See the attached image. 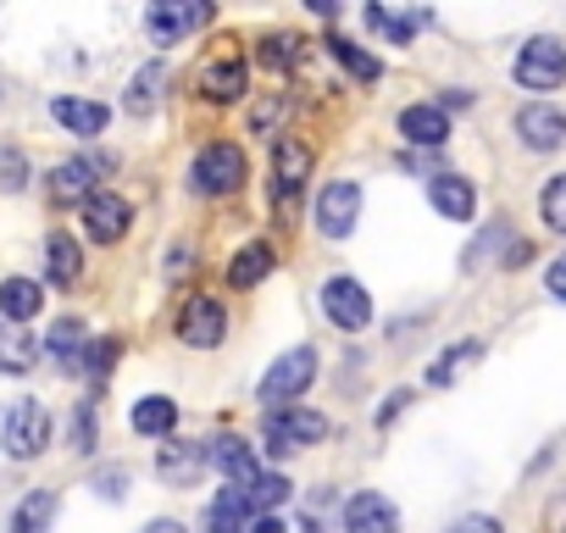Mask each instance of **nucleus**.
<instances>
[{
  "label": "nucleus",
  "mask_w": 566,
  "mask_h": 533,
  "mask_svg": "<svg viewBox=\"0 0 566 533\" xmlns=\"http://www.w3.org/2000/svg\"><path fill=\"white\" fill-rule=\"evenodd\" d=\"M312 384H317V351H312V345H295V351H283V356L261 373V400H266L272 411H283L290 400H301Z\"/></svg>",
  "instance_id": "obj_1"
},
{
  "label": "nucleus",
  "mask_w": 566,
  "mask_h": 533,
  "mask_svg": "<svg viewBox=\"0 0 566 533\" xmlns=\"http://www.w3.org/2000/svg\"><path fill=\"white\" fill-rule=\"evenodd\" d=\"M244 178H250V161H244V150H239V145H228V139L206 145V150L195 156V167H189L195 195H239V189H244Z\"/></svg>",
  "instance_id": "obj_2"
},
{
  "label": "nucleus",
  "mask_w": 566,
  "mask_h": 533,
  "mask_svg": "<svg viewBox=\"0 0 566 533\" xmlns=\"http://www.w3.org/2000/svg\"><path fill=\"white\" fill-rule=\"evenodd\" d=\"M328 439V417L323 411H306V406H283L266 417V456H295L306 445H323Z\"/></svg>",
  "instance_id": "obj_3"
},
{
  "label": "nucleus",
  "mask_w": 566,
  "mask_h": 533,
  "mask_svg": "<svg viewBox=\"0 0 566 533\" xmlns=\"http://www.w3.org/2000/svg\"><path fill=\"white\" fill-rule=\"evenodd\" d=\"M45 445H51V411L40 400H18L7 411V428H0V450L12 461H34L45 456Z\"/></svg>",
  "instance_id": "obj_4"
},
{
  "label": "nucleus",
  "mask_w": 566,
  "mask_h": 533,
  "mask_svg": "<svg viewBox=\"0 0 566 533\" xmlns=\"http://www.w3.org/2000/svg\"><path fill=\"white\" fill-rule=\"evenodd\" d=\"M516 84L522 90H560V79H566V45L560 40H549V34H538V40H527L522 51H516Z\"/></svg>",
  "instance_id": "obj_5"
},
{
  "label": "nucleus",
  "mask_w": 566,
  "mask_h": 533,
  "mask_svg": "<svg viewBox=\"0 0 566 533\" xmlns=\"http://www.w3.org/2000/svg\"><path fill=\"white\" fill-rule=\"evenodd\" d=\"M306 173H312V145L295 139V134H277L272 139V195H277V206H290L306 189Z\"/></svg>",
  "instance_id": "obj_6"
},
{
  "label": "nucleus",
  "mask_w": 566,
  "mask_h": 533,
  "mask_svg": "<svg viewBox=\"0 0 566 533\" xmlns=\"http://www.w3.org/2000/svg\"><path fill=\"white\" fill-rule=\"evenodd\" d=\"M217 18V7H206V0H156V7L145 12V23H150V40L156 45H178L184 34H195V29H206Z\"/></svg>",
  "instance_id": "obj_7"
},
{
  "label": "nucleus",
  "mask_w": 566,
  "mask_h": 533,
  "mask_svg": "<svg viewBox=\"0 0 566 533\" xmlns=\"http://www.w3.org/2000/svg\"><path fill=\"white\" fill-rule=\"evenodd\" d=\"M361 217V184L356 178H334L323 195H317V228L323 239H345Z\"/></svg>",
  "instance_id": "obj_8"
},
{
  "label": "nucleus",
  "mask_w": 566,
  "mask_h": 533,
  "mask_svg": "<svg viewBox=\"0 0 566 533\" xmlns=\"http://www.w3.org/2000/svg\"><path fill=\"white\" fill-rule=\"evenodd\" d=\"M323 312H328L334 328L361 334V328L373 323V295H367L356 279H328V284H323Z\"/></svg>",
  "instance_id": "obj_9"
},
{
  "label": "nucleus",
  "mask_w": 566,
  "mask_h": 533,
  "mask_svg": "<svg viewBox=\"0 0 566 533\" xmlns=\"http://www.w3.org/2000/svg\"><path fill=\"white\" fill-rule=\"evenodd\" d=\"M178 339L195 345V351H217L228 339V312L211 301V295H195L184 312H178Z\"/></svg>",
  "instance_id": "obj_10"
},
{
  "label": "nucleus",
  "mask_w": 566,
  "mask_h": 533,
  "mask_svg": "<svg viewBox=\"0 0 566 533\" xmlns=\"http://www.w3.org/2000/svg\"><path fill=\"white\" fill-rule=\"evenodd\" d=\"M78 211H84V233H90L95 244H117V239L128 233V222H134L128 200H123V195H112V189H95Z\"/></svg>",
  "instance_id": "obj_11"
},
{
  "label": "nucleus",
  "mask_w": 566,
  "mask_h": 533,
  "mask_svg": "<svg viewBox=\"0 0 566 533\" xmlns=\"http://www.w3.org/2000/svg\"><path fill=\"white\" fill-rule=\"evenodd\" d=\"M345 533H400V511L389 494L378 489H361L345 500Z\"/></svg>",
  "instance_id": "obj_12"
},
{
  "label": "nucleus",
  "mask_w": 566,
  "mask_h": 533,
  "mask_svg": "<svg viewBox=\"0 0 566 533\" xmlns=\"http://www.w3.org/2000/svg\"><path fill=\"white\" fill-rule=\"evenodd\" d=\"M106 167H112V161H90V156L62 161V167L51 173V200H56V206H84V200L95 195V178H101Z\"/></svg>",
  "instance_id": "obj_13"
},
{
  "label": "nucleus",
  "mask_w": 566,
  "mask_h": 533,
  "mask_svg": "<svg viewBox=\"0 0 566 533\" xmlns=\"http://www.w3.org/2000/svg\"><path fill=\"white\" fill-rule=\"evenodd\" d=\"M428 200H433V211L450 217V222H472V211H478V189H472L461 173H433V178H428Z\"/></svg>",
  "instance_id": "obj_14"
},
{
  "label": "nucleus",
  "mask_w": 566,
  "mask_h": 533,
  "mask_svg": "<svg viewBox=\"0 0 566 533\" xmlns=\"http://www.w3.org/2000/svg\"><path fill=\"white\" fill-rule=\"evenodd\" d=\"M516 134L527 150H560L566 145V117L555 106H522L516 112Z\"/></svg>",
  "instance_id": "obj_15"
},
{
  "label": "nucleus",
  "mask_w": 566,
  "mask_h": 533,
  "mask_svg": "<svg viewBox=\"0 0 566 533\" xmlns=\"http://www.w3.org/2000/svg\"><path fill=\"white\" fill-rule=\"evenodd\" d=\"M200 456H206V467L228 472L233 483H244L250 472H261V467H255V445H244L239 433H217V439H206Z\"/></svg>",
  "instance_id": "obj_16"
},
{
  "label": "nucleus",
  "mask_w": 566,
  "mask_h": 533,
  "mask_svg": "<svg viewBox=\"0 0 566 533\" xmlns=\"http://www.w3.org/2000/svg\"><path fill=\"white\" fill-rule=\"evenodd\" d=\"M156 478L172 483V489H195V483L206 478V456H200V445H161V456H156Z\"/></svg>",
  "instance_id": "obj_17"
},
{
  "label": "nucleus",
  "mask_w": 566,
  "mask_h": 533,
  "mask_svg": "<svg viewBox=\"0 0 566 533\" xmlns=\"http://www.w3.org/2000/svg\"><path fill=\"white\" fill-rule=\"evenodd\" d=\"M244 90H250V73H244L239 56H222V62H211V67L200 73V95L217 101V106H233Z\"/></svg>",
  "instance_id": "obj_18"
},
{
  "label": "nucleus",
  "mask_w": 566,
  "mask_h": 533,
  "mask_svg": "<svg viewBox=\"0 0 566 533\" xmlns=\"http://www.w3.org/2000/svg\"><path fill=\"white\" fill-rule=\"evenodd\" d=\"M45 279L56 290H73L84 279V250H78L73 233H51V244H45Z\"/></svg>",
  "instance_id": "obj_19"
},
{
  "label": "nucleus",
  "mask_w": 566,
  "mask_h": 533,
  "mask_svg": "<svg viewBox=\"0 0 566 533\" xmlns=\"http://www.w3.org/2000/svg\"><path fill=\"white\" fill-rule=\"evenodd\" d=\"M51 117H56L67 134H84V139L106 134V123H112V112H106L101 101H78V95H62V101L51 106Z\"/></svg>",
  "instance_id": "obj_20"
},
{
  "label": "nucleus",
  "mask_w": 566,
  "mask_h": 533,
  "mask_svg": "<svg viewBox=\"0 0 566 533\" xmlns=\"http://www.w3.org/2000/svg\"><path fill=\"white\" fill-rule=\"evenodd\" d=\"M45 312V290L34 279H7L0 284V317L7 323H34Z\"/></svg>",
  "instance_id": "obj_21"
},
{
  "label": "nucleus",
  "mask_w": 566,
  "mask_h": 533,
  "mask_svg": "<svg viewBox=\"0 0 566 533\" xmlns=\"http://www.w3.org/2000/svg\"><path fill=\"white\" fill-rule=\"evenodd\" d=\"M400 134H406L411 145H444V139H450V117L439 112V101H433V106H406V112H400Z\"/></svg>",
  "instance_id": "obj_22"
},
{
  "label": "nucleus",
  "mask_w": 566,
  "mask_h": 533,
  "mask_svg": "<svg viewBox=\"0 0 566 533\" xmlns=\"http://www.w3.org/2000/svg\"><path fill=\"white\" fill-rule=\"evenodd\" d=\"M239 494H244V505H250L255 516H272L283 500H290V478H283V472H250V478L239 483Z\"/></svg>",
  "instance_id": "obj_23"
},
{
  "label": "nucleus",
  "mask_w": 566,
  "mask_h": 533,
  "mask_svg": "<svg viewBox=\"0 0 566 533\" xmlns=\"http://www.w3.org/2000/svg\"><path fill=\"white\" fill-rule=\"evenodd\" d=\"M161 84H167V67H161V62H145V67L134 73V84H128V95H123V106H128V117H150V112L161 106Z\"/></svg>",
  "instance_id": "obj_24"
},
{
  "label": "nucleus",
  "mask_w": 566,
  "mask_h": 533,
  "mask_svg": "<svg viewBox=\"0 0 566 533\" xmlns=\"http://www.w3.org/2000/svg\"><path fill=\"white\" fill-rule=\"evenodd\" d=\"M134 433H145V439H172V428H178V406L167 400V395H145L139 406H134Z\"/></svg>",
  "instance_id": "obj_25"
},
{
  "label": "nucleus",
  "mask_w": 566,
  "mask_h": 533,
  "mask_svg": "<svg viewBox=\"0 0 566 533\" xmlns=\"http://www.w3.org/2000/svg\"><path fill=\"white\" fill-rule=\"evenodd\" d=\"M266 273H272V244H266V239L244 244V250L228 261V284H233V290H255Z\"/></svg>",
  "instance_id": "obj_26"
},
{
  "label": "nucleus",
  "mask_w": 566,
  "mask_h": 533,
  "mask_svg": "<svg viewBox=\"0 0 566 533\" xmlns=\"http://www.w3.org/2000/svg\"><path fill=\"white\" fill-rule=\"evenodd\" d=\"M361 18H367V29L384 34L389 45H411V34L428 23V12H389V7H367Z\"/></svg>",
  "instance_id": "obj_27"
},
{
  "label": "nucleus",
  "mask_w": 566,
  "mask_h": 533,
  "mask_svg": "<svg viewBox=\"0 0 566 533\" xmlns=\"http://www.w3.org/2000/svg\"><path fill=\"white\" fill-rule=\"evenodd\" d=\"M255 56H261V67H272V73H295V67L306 62V40H301V34H266V40L255 45Z\"/></svg>",
  "instance_id": "obj_28"
},
{
  "label": "nucleus",
  "mask_w": 566,
  "mask_h": 533,
  "mask_svg": "<svg viewBox=\"0 0 566 533\" xmlns=\"http://www.w3.org/2000/svg\"><path fill=\"white\" fill-rule=\"evenodd\" d=\"M323 45L334 51V62H339L356 84H378V79H384V62H378V56H367L361 45H350V40H339V34H328Z\"/></svg>",
  "instance_id": "obj_29"
},
{
  "label": "nucleus",
  "mask_w": 566,
  "mask_h": 533,
  "mask_svg": "<svg viewBox=\"0 0 566 533\" xmlns=\"http://www.w3.org/2000/svg\"><path fill=\"white\" fill-rule=\"evenodd\" d=\"M250 505H244V494H239V483L233 489H217V500H211V511H206V527L211 533H244L250 522Z\"/></svg>",
  "instance_id": "obj_30"
},
{
  "label": "nucleus",
  "mask_w": 566,
  "mask_h": 533,
  "mask_svg": "<svg viewBox=\"0 0 566 533\" xmlns=\"http://www.w3.org/2000/svg\"><path fill=\"white\" fill-rule=\"evenodd\" d=\"M84 345H90V334H84L78 317H62V323H51V334H45V356H56V362H67V367H78Z\"/></svg>",
  "instance_id": "obj_31"
},
{
  "label": "nucleus",
  "mask_w": 566,
  "mask_h": 533,
  "mask_svg": "<svg viewBox=\"0 0 566 533\" xmlns=\"http://www.w3.org/2000/svg\"><path fill=\"white\" fill-rule=\"evenodd\" d=\"M56 516V489H34L23 494V505L12 511V533H45Z\"/></svg>",
  "instance_id": "obj_32"
},
{
  "label": "nucleus",
  "mask_w": 566,
  "mask_h": 533,
  "mask_svg": "<svg viewBox=\"0 0 566 533\" xmlns=\"http://www.w3.org/2000/svg\"><path fill=\"white\" fill-rule=\"evenodd\" d=\"M478 356H483V345H478V339H461V345H450V351H444V356L428 367V384H455V373H461L467 362H478Z\"/></svg>",
  "instance_id": "obj_33"
},
{
  "label": "nucleus",
  "mask_w": 566,
  "mask_h": 533,
  "mask_svg": "<svg viewBox=\"0 0 566 533\" xmlns=\"http://www.w3.org/2000/svg\"><path fill=\"white\" fill-rule=\"evenodd\" d=\"M538 211H544V222H549L555 233H566V173L544 184V195H538Z\"/></svg>",
  "instance_id": "obj_34"
},
{
  "label": "nucleus",
  "mask_w": 566,
  "mask_h": 533,
  "mask_svg": "<svg viewBox=\"0 0 566 533\" xmlns=\"http://www.w3.org/2000/svg\"><path fill=\"white\" fill-rule=\"evenodd\" d=\"M23 184H29V156H23V150H12V145H0V189L18 195Z\"/></svg>",
  "instance_id": "obj_35"
},
{
  "label": "nucleus",
  "mask_w": 566,
  "mask_h": 533,
  "mask_svg": "<svg viewBox=\"0 0 566 533\" xmlns=\"http://www.w3.org/2000/svg\"><path fill=\"white\" fill-rule=\"evenodd\" d=\"M283 117H290V101H261V106L250 112V128L277 139V123H283Z\"/></svg>",
  "instance_id": "obj_36"
},
{
  "label": "nucleus",
  "mask_w": 566,
  "mask_h": 533,
  "mask_svg": "<svg viewBox=\"0 0 566 533\" xmlns=\"http://www.w3.org/2000/svg\"><path fill=\"white\" fill-rule=\"evenodd\" d=\"M95 433H101V422H95V400H90V406L73 411V445L78 450H95Z\"/></svg>",
  "instance_id": "obj_37"
},
{
  "label": "nucleus",
  "mask_w": 566,
  "mask_h": 533,
  "mask_svg": "<svg viewBox=\"0 0 566 533\" xmlns=\"http://www.w3.org/2000/svg\"><path fill=\"white\" fill-rule=\"evenodd\" d=\"M123 483H128V467H106V472H95V494H101V500H123Z\"/></svg>",
  "instance_id": "obj_38"
},
{
  "label": "nucleus",
  "mask_w": 566,
  "mask_h": 533,
  "mask_svg": "<svg viewBox=\"0 0 566 533\" xmlns=\"http://www.w3.org/2000/svg\"><path fill=\"white\" fill-rule=\"evenodd\" d=\"M406 406H411V389H395V395H389V406L378 411V428H389V422H395V417H400Z\"/></svg>",
  "instance_id": "obj_39"
},
{
  "label": "nucleus",
  "mask_w": 566,
  "mask_h": 533,
  "mask_svg": "<svg viewBox=\"0 0 566 533\" xmlns=\"http://www.w3.org/2000/svg\"><path fill=\"white\" fill-rule=\"evenodd\" d=\"M450 533H500V522H494V516H461Z\"/></svg>",
  "instance_id": "obj_40"
},
{
  "label": "nucleus",
  "mask_w": 566,
  "mask_h": 533,
  "mask_svg": "<svg viewBox=\"0 0 566 533\" xmlns=\"http://www.w3.org/2000/svg\"><path fill=\"white\" fill-rule=\"evenodd\" d=\"M549 295H555V301H566V255H555V261H549Z\"/></svg>",
  "instance_id": "obj_41"
},
{
  "label": "nucleus",
  "mask_w": 566,
  "mask_h": 533,
  "mask_svg": "<svg viewBox=\"0 0 566 533\" xmlns=\"http://www.w3.org/2000/svg\"><path fill=\"white\" fill-rule=\"evenodd\" d=\"M145 533H189V527H184V522H167V516H161V522H150Z\"/></svg>",
  "instance_id": "obj_42"
},
{
  "label": "nucleus",
  "mask_w": 566,
  "mask_h": 533,
  "mask_svg": "<svg viewBox=\"0 0 566 533\" xmlns=\"http://www.w3.org/2000/svg\"><path fill=\"white\" fill-rule=\"evenodd\" d=\"M301 533H323V527H317V522H306V527H301Z\"/></svg>",
  "instance_id": "obj_43"
}]
</instances>
